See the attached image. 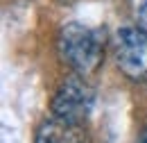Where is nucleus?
I'll return each instance as SVG.
<instances>
[{
  "mask_svg": "<svg viewBox=\"0 0 147 143\" xmlns=\"http://www.w3.org/2000/svg\"><path fill=\"white\" fill-rule=\"evenodd\" d=\"M57 52L66 66H70L77 75H84V77L97 71L102 66V57H104L100 34L77 20L66 23L59 30Z\"/></svg>",
  "mask_w": 147,
  "mask_h": 143,
  "instance_id": "obj_1",
  "label": "nucleus"
},
{
  "mask_svg": "<svg viewBox=\"0 0 147 143\" xmlns=\"http://www.w3.org/2000/svg\"><path fill=\"white\" fill-rule=\"evenodd\" d=\"M93 102H95L93 86L84 80V75L73 73L59 84L52 98V105H50L52 118L66 127H82L88 114L93 111Z\"/></svg>",
  "mask_w": 147,
  "mask_h": 143,
  "instance_id": "obj_2",
  "label": "nucleus"
},
{
  "mask_svg": "<svg viewBox=\"0 0 147 143\" xmlns=\"http://www.w3.org/2000/svg\"><path fill=\"white\" fill-rule=\"evenodd\" d=\"M113 59L131 82H147V32L143 27H120L113 36Z\"/></svg>",
  "mask_w": 147,
  "mask_h": 143,
  "instance_id": "obj_3",
  "label": "nucleus"
},
{
  "mask_svg": "<svg viewBox=\"0 0 147 143\" xmlns=\"http://www.w3.org/2000/svg\"><path fill=\"white\" fill-rule=\"evenodd\" d=\"M73 129H77V127H66V125H61L59 121H55V118L45 121L43 125L38 127L34 143H75L70 139Z\"/></svg>",
  "mask_w": 147,
  "mask_h": 143,
  "instance_id": "obj_4",
  "label": "nucleus"
},
{
  "mask_svg": "<svg viewBox=\"0 0 147 143\" xmlns=\"http://www.w3.org/2000/svg\"><path fill=\"white\" fill-rule=\"evenodd\" d=\"M136 18H138V27H143V30L147 32V0H138Z\"/></svg>",
  "mask_w": 147,
  "mask_h": 143,
  "instance_id": "obj_5",
  "label": "nucleus"
},
{
  "mask_svg": "<svg viewBox=\"0 0 147 143\" xmlns=\"http://www.w3.org/2000/svg\"><path fill=\"white\" fill-rule=\"evenodd\" d=\"M136 143H147V129H145V132H140V136L136 139Z\"/></svg>",
  "mask_w": 147,
  "mask_h": 143,
  "instance_id": "obj_6",
  "label": "nucleus"
},
{
  "mask_svg": "<svg viewBox=\"0 0 147 143\" xmlns=\"http://www.w3.org/2000/svg\"><path fill=\"white\" fill-rule=\"evenodd\" d=\"M75 143H77V141H75Z\"/></svg>",
  "mask_w": 147,
  "mask_h": 143,
  "instance_id": "obj_7",
  "label": "nucleus"
}]
</instances>
